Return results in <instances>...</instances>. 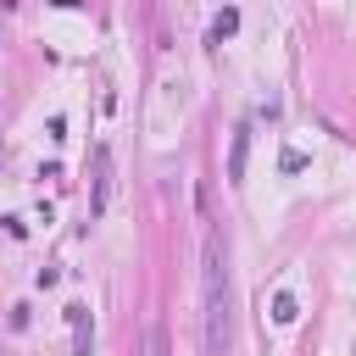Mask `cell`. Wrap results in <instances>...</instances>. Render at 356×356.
I'll return each instance as SVG.
<instances>
[{
    "label": "cell",
    "instance_id": "cell-1",
    "mask_svg": "<svg viewBox=\"0 0 356 356\" xmlns=\"http://www.w3.org/2000/svg\"><path fill=\"white\" fill-rule=\"evenodd\" d=\"M200 289H206V350L228 356V345H234V267H228V239L217 228L206 234Z\"/></svg>",
    "mask_w": 356,
    "mask_h": 356
},
{
    "label": "cell",
    "instance_id": "cell-6",
    "mask_svg": "<svg viewBox=\"0 0 356 356\" xmlns=\"http://www.w3.org/2000/svg\"><path fill=\"white\" fill-rule=\"evenodd\" d=\"M234 28H239V11H217V22H211V39L222 44V39L234 33Z\"/></svg>",
    "mask_w": 356,
    "mask_h": 356
},
{
    "label": "cell",
    "instance_id": "cell-5",
    "mask_svg": "<svg viewBox=\"0 0 356 356\" xmlns=\"http://www.w3.org/2000/svg\"><path fill=\"white\" fill-rule=\"evenodd\" d=\"M139 356H172V345H167V328H161V323H150V328H145Z\"/></svg>",
    "mask_w": 356,
    "mask_h": 356
},
{
    "label": "cell",
    "instance_id": "cell-2",
    "mask_svg": "<svg viewBox=\"0 0 356 356\" xmlns=\"http://www.w3.org/2000/svg\"><path fill=\"white\" fill-rule=\"evenodd\" d=\"M111 200V150L95 145V172H89V217H100Z\"/></svg>",
    "mask_w": 356,
    "mask_h": 356
},
{
    "label": "cell",
    "instance_id": "cell-3",
    "mask_svg": "<svg viewBox=\"0 0 356 356\" xmlns=\"http://www.w3.org/2000/svg\"><path fill=\"white\" fill-rule=\"evenodd\" d=\"M67 323H72V356H95V323H89V306H67Z\"/></svg>",
    "mask_w": 356,
    "mask_h": 356
},
{
    "label": "cell",
    "instance_id": "cell-4",
    "mask_svg": "<svg viewBox=\"0 0 356 356\" xmlns=\"http://www.w3.org/2000/svg\"><path fill=\"white\" fill-rule=\"evenodd\" d=\"M245 150H250V128L234 134V156H228V178H234V184L245 178Z\"/></svg>",
    "mask_w": 356,
    "mask_h": 356
},
{
    "label": "cell",
    "instance_id": "cell-7",
    "mask_svg": "<svg viewBox=\"0 0 356 356\" xmlns=\"http://www.w3.org/2000/svg\"><path fill=\"white\" fill-rule=\"evenodd\" d=\"M295 317H300L295 295H278V300H273V323H295Z\"/></svg>",
    "mask_w": 356,
    "mask_h": 356
}]
</instances>
